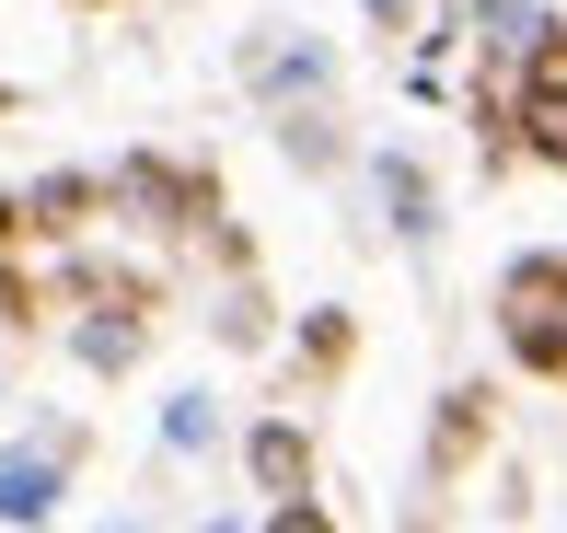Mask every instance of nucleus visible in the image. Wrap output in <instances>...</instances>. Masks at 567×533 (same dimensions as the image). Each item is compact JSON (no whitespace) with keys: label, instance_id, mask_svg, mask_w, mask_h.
<instances>
[{"label":"nucleus","instance_id":"obj_22","mask_svg":"<svg viewBox=\"0 0 567 533\" xmlns=\"http://www.w3.org/2000/svg\"><path fill=\"white\" fill-rule=\"evenodd\" d=\"M0 116H12V82H0Z\"/></svg>","mask_w":567,"mask_h":533},{"label":"nucleus","instance_id":"obj_6","mask_svg":"<svg viewBox=\"0 0 567 533\" xmlns=\"http://www.w3.org/2000/svg\"><path fill=\"white\" fill-rule=\"evenodd\" d=\"M244 475H255L267 511H278V499H313V429H301V418H255L244 429Z\"/></svg>","mask_w":567,"mask_h":533},{"label":"nucleus","instance_id":"obj_23","mask_svg":"<svg viewBox=\"0 0 567 533\" xmlns=\"http://www.w3.org/2000/svg\"><path fill=\"white\" fill-rule=\"evenodd\" d=\"M0 406H12V371H0Z\"/></svg>","mask_w":567,"mask_h":533},{"label":"nucleus","instance_id":"obj_19","mask_svg":"<svg viewBox=\"0 0 567 533\" xmlns=\"http://www.w3.org/2000/svg\"><path fill=\"white\" fill-rule=\"evenodd\" d=\"M12 244H23V197L0 186V256H12Z\"/></svg>","mask_w":567,"mask_h":533},{"label":"nucleus","instance_id":"obj_9","mask_svg":"<svg viewBox=\"0 0 567 533\" xmlns=\"http://www.w3.org/2000/svg\"><path fill=\"white\" fill-rule=\"evenodd\" d=\"M371 197H382V221H394L405 244H429V233H441V186H429V163H417V151H371Z\"/></svg>","mask_w":567,"mask_h":533},{"label":"nucleus","instance_id":"obj_16","mask_svg":"<svg viewBox=\"0 0 567 533\" xmlns=\"http://www.w3.org/2000/svg\"><path fill=\"white\" fill-rule=\"evenodd\" d=\"M35 314H47V301H35V278H23L12 256H0V325H35Z\"/></svg>","mask_w":567,"mask_h":533},{"label":"nucleus","instance_id":"obj_8","mask_svg":"<svg viewBox=\"0 0 567 533\" xmlns=\"http://www.w3.org/2000/svg\"><path fill=\"white\" fill-rule=\"evenodd\" d=\"M509 151H533L545 174H567V70L509 82Z\"/></svg>","mask_w":567,"mask_h":533},{"label":"nucleus","instance_id":"obj_2","mask_svg":"<svg viewBox=\"0 0 567 533\" xmlns=\"http://www.w3.org/2000/svg\"><path fill=\"white\" fill-rule=\"evenodd\" d=\"M498 348L533 383H567V256H509L498 267Z\"/></svg>","mask_w":567,"mask_h":533},{"label":"nucleus","instance_id":"obj_17","mask_svg":"<svg viewBox=\"0 0 567 533\" xmlns=\"http://www.w3.org/2000/svg\"><path fill=\"white\" fill-rule=\"evenodd\" d=\"M417 12H429V0H359V23H371V35H417Z\"/></svg>","mask_w":567,"mask_h":533},{"label":"nucleus","instance_id":"obj_12","mask_svg":"<svg viewBox=\"0 0 567 533\" xmlns=\"http://www.w3.org/2000/svg\"><path fill=\"white\" fill-rule=\"evenodd\" d=\"M163 452H174V464H209V452H220V394L209 383L163 394Z\"/></svg>","mask_w":567,"mask_h":533},{"label":"nucleus","instance_id":"obj_20","mask_svg":"<svg viewBox=\"0 0 567 533\" xmlns=\"http://www.w3.org/2000/svg\"><path fill=\"white\" fill-rule=\"evenodd\" d=\"M93 533H151V522H93Z\"/></svg>","mask_w":567,"mask_h":533},{"label":"nucleus","instance_id":"obj_3","mask_svg":"<svg viewBox=\"0 0 567 533\" xmlns=\"http://www.w3.org/2000/svg\"><path fill=\"white\" fill-rule=\"evenodd\" d=\"M463 47L486 59V82H545L567 70V12L556 0H463Z\"/></svg>","mask_w":567,"mask_h":533},{"label":"nucleus","instance_id":"obj_14","mask_svg":"<svg viewBox=\"0 0 567 533\" xmlns=\"http://www.w3.org/2000/svg\"><path fill=\"white\" fill-rule=\"evenodd\" d=\"M209 325H220V348H267V325H278V314H267V290H255V278H231V301H220Z\"/></svg>","mask_w":567,"mask_h":533},{"label":"nucleus","instance_id":"obj_7","mask_svg":"<svg viewBox=\"0 0 567 533\" xmlns=\"http://www.w3.org/2000/svg\"><path fill=\"white\" fill-rule=\"evenodd\" d=\"M12 197H23V244H70L105 209V174H35V186H12Z\"/></svg>","mask_w":567,"mask_h":533},{"label":"nucleus","instance_id":"obj_13","mask_svg":"<svg viewBox=\"0 0 567 533\" xmlns=\"http://www.w3.org/2000/svg\"><path fill=\"white\" fill-rule=\"evenodd\" d=\"M278 151H290L301 174H337V163H348V140H337V116H324V105H301V116H278Z\"/></svg>","mask_w":567,"mask_h":533},{"label":"nucleus","instance_id":"obj_18","mask_svg":"<svg viewBox=\"0 0 567 533\" xmlns=\"http://www.w3.org/2000/svg\"><path fill=\"white\" fill-rule=\"evenodd\" d=\"M267 533H337V522H324V499H278Z\"/></svg>","mask_w":567,"mask_h":533},{"label":"nucleus","instance_id":"obj_1","mask_svg":"<svg viewBox=\"0 0 567 533\" xmlns=\"http://www.w3.org/2000/svg\"><path fill=\"white\" fill-rule=\"evenodd\" d=\"M82 452H93L82 418H47V429H23V441H0V533H47L59 522Z\"/></svg>","mask_w":567,"mask_h":533},{"label":"nucleus","instance_id":"obj_10","mask_svg":"<svg viewBox=\"0 0 567 533\" xmlns=\"http://www.w3.org/2000/svg\"><path fill=\"white\" fill-rule=\"evenodd\" d=\"M70 360H82L93 383L140 371V360H151V314H70Z\"/></svg>","mask_w":567,"mask_h":533},{"label":"nucleus","instance_id":"obj_21","mask_svg":"<svg viewBox=\"0 0 567 533\" xmlns=\"http://www.w3.org/2000/svg\"><path fill=\"white\" fill-rule=\"evenodd\" d=\"M209 533H255V522H231V511H220V522H209Z\"/></svg>","mask_w":567,"mask_h":533},{"label":"nucleus","instance_id":"obj_5","mask_svg":"<svg viewBox=\"0 0 567 533\" xmlns=\"http://www.w3.org/2000/svg\"><path fill=\"white\" fill-rule=\"evenodd\" d=\"M105 209L151 221V233H220V174L163 163V151H127V163L105 174Z\"/></svg>","mask_w":567,"mask_h":533},{"label":"nucleus","instance_id":"obj_4","mask_svg":"<svg viewBox=\"0 0 567 533\" xmlns=\"http://www.w3.org/2000/svg\"><path fill=\"white\" fill-rule=\"evenodd\" d=\"M337 70H348L337 35H313V23H255V35H244V93H255V105H278V116L324 105Z\"/></svg>","mask_w":567,"mask_h":533},{"label":"nucleus","instance_id":"obj_24","mask_svg":"<svg viewBox=\"0 0 567 533\" xmlns=\"http://www.w3.org/2000/svg\"><path fill=\"white\" fill-rule=\"evenodd\" d=\"M82 12H116V0H82Z\"/></svg>","mask_w":567,"mask_h":533},{"label":"nucleus","instance_id":"obj_11","mask_svg":"<svg viewBox=\"0 0 567 533\" xmlns=\"http://www.w3.org/2000/svg\"><path fill=\"white\" fill-rule=\"evenodd\" d=\"M486 418H498V394H486V383H452V394H441V429H429V464L463 475V464L486 452Z\"/></svg>","mask_w":567,"mask_h":533},{"label":"nucleus","instance_id":"obj_15","mask_svg":"<svg viewBox=\"0 0 567 533\" xmlns=\"http://www.w3.org/2000/svg\"><path fill=\"white\" fill-rule=\"evenodd\" d=\"M348 360H359V325L337 314V301H324V314L301 325V371H348Z\"/></svg>","mask_w":567,"mask_h":533}]
</instances>
